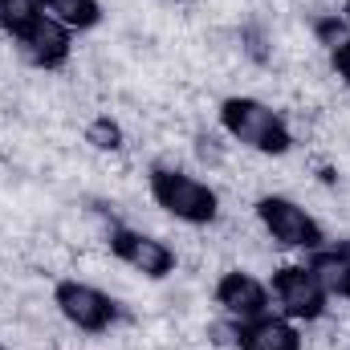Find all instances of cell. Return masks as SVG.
I'll return each mask as SVG.
<instances>
[{
  "label": "cell",
  "mask_w": 350,
  "mask_h": 350,
  "mask_svg": "<svg viewBox=\"0 0 350 350\" xmlns=\"http://www.w3.org/2000/svg\"><path fill=\"white\" fill-rule=\"evenodd\" d=\"M216 114H220L224 135H228L232 143H241L245 151H257V155L277 159V155H289V147H293V131H289L285 114L273 110L261 98L232 94V98L220 102Z\"/></svg>",
  "instance_id": "6da1fadb"
},
{
  "label": "cell",
  "mask_w": 350,
  "mask_h": 350,
  "mask_svg": "<svg viewBox=\"0 0 350 350\" xmlns=\"http://www.w3.org/2000/svg\"><path fill=\"white\" fill-rule=\"evenodd\" d=\"M147 187H151V200L179 224H191V228H208L216 224L220 216V196L212 183H204L200 175L179 172V167H151L147 175Z\"/></svg>",
  "instance_id": "7a4b0ae2"
},
{
  "label": "cell",
  "mask_w": 350,
  "mask_h": 350,
  "mask_svg": "<svg viewBox=\"0 0 350 350\" xmlns=\"http://www.w3.org/2000/svg\"><path fill=\"white\" fill-rule=\"evenodd\" d=\"M257 220H261L265 237L281 249L293 253H314L326 245V228L318 224V216H310L297 200L289 196H261L257 200Z\"/></svg>",
  "instance_id": "3957f363"
},
{
  "label": "cell",
  "mask_w": 350,
  "mask_h": 350,
  "mask_svg": "<svg viewBox=\"0 0 350 350\" xmlns=\"http://www.w3.org/2000/svg\"><path fill=\"white\" fill-rule=\"evenodd\" d=\"M53 306H57V314H62L74 330H82V334H106V330H114L118 318H122L118 301H114L106 289H98V285H90V281H78V277H66V281L53 285Z\"/></svg>",
  "instance_id": "277c9868"
},
{
  "label": "cell",
  "mask_w": 350,
  "mask_h": 350,
  "mask_svg": "<svg viewBox=\"0 0 350 350\" xmlns=\"http://www.w3.org/2000/svg\"><path fill=\"white\" fill-rule=\"evenodd\" d=\"M269 293H273V301L281 306V314L289 322H318L330 310V297L318 285V277L310 273V265H293V261L277 265L273 281H269Z\"/></svg>",
  "instance_id": "5b68a950"
},
{
  "label": "cell",
  "mask_w": 350,
  "mask_h": 350,
  "mask_svg": "<svg viewBox=\"0 0 350 350\" xmlns=\"http://www.w3.org/2000/svg\"><path fill=\"white\" fill-rule=\"evenodd\" d=\"M106 245H110V257L114 261H122L126 269L143 273L147 281L172 277L175 265H179V257H175V249L167 241H159V237H151L143 228H131V224H114L110 237H106Z\"/></svg>",
  "instance_id": "8992f818"
},
{
  "label": "cell",
  "mask_w": 350,
  "mask_h": 350,
  "mask_svg": "<svg viewBox=\"0 0 350 350\" xmlns=\"http://www.w3.org/2000/svg\"><path fill=\"white\" fill-rule=\"evenodd\" d=\"M212 301L232 318V322H253L273 310V293H269V281H261L257 273L249 269H224L216 277V289H212Z\"/></svg>",
  "instance_id": "52a82bcc"
},
{
  "label": "cell",
  "mask_w": 350,
  "mask_h": 350,
  "mask_svg": "<svg viewBox=\"0 0 350 350\" xmlns=\"http://www.w3.org/2000/svg\"><path fill=\"white\" fill-rule=\"evenodd\" d=\"M12 41H16V49H21L37 70H62V66L70 62V53H74V33L62 29L57 21H49L45 12H41L21 37H12Z\"/></svg>",
  "instance_id": "ba28073f"
},
{
  "label": "cell",
  "mask_w": 350,
  "mask_h": 350,
  "mask_svg": "<svg viewBox=\"0 0 350 350\" xmlns=\"http://www.w3.org/2000/svg\"><path fill=\"white\" fill-rule=\"evenodd\" d=\"M232 338L241 350H306L297 322H289L285 314H261L253 322H232Z\"/></svg>",
  "instance_id": "9c48e42d"
},
{
  "label": "cell",
  "mask_w": 350,
  "mask_h": 350,
  "mask_svg": "<svg viewBox=\"0 0 350 350\" xmlns=\"http://www.w3.org/2000/svg\"><path fill=\"white\" fill-rule=\"evenodd\" d=\"M310 273L318 277V285L326 289V297H342V301H350V257L334 245H322V249H314L310 253Z\"/></svg>",
  "instance_id": "30bf717a"
},
{
  "label": "cell",
  "mask_w": 350,
  "mask_h": 350,
  "mask_svg": "<svg viewBox=\"0 0 350 350\" xmlns=\"http://www.w3.org/2000/svg\"><path fill=\"white\" fill-rule=\"evenodd\" d=\"M49 21H57L70 33H90L102 25V4L98 0H37Z\"/></svg>",
  "instance_id": "8fae6325"
},
{
  "label": "cell",
  "mask_w": 350,
  "mask_h": 350,
  "mask_svg": "<svg viewBox=\"0 0 350 350\" xmlns=\"http://www.w3.org/2000/svg\"><path fill=\"white\" fill-rule=\"evenodd\" d=\"M37 16H41V4L37 0H0V29L8 37H21Z\"/></svg>",
  "instance_id": "7c38bea8"
},
{
  "label": "cell",
  "mask_w": 350,
  "mask_h": 350,
  "mask_svg": "<svg viewBox=\"0 0 350 350\" xmlns=\"http://www.w3.org/2000/svg\"><path fill=\"white\" fill-rule=\"evenodd\" d=\"M86 143L94 147V151H122L126 135H122L118 118H110V114H98V118L86 126Z\"/></svg>",
  "instance_id": "4fadbf2b"
},
{
  "label": "cell",
  "mask_w": 350,
  "mask_h": 350,
  "mask_svg": "<svg viewBox=\"0 0 350 350\" xmlns=\"http://www.w3.org/2000/svg\"><path fill=\"white\" fill-rule=\"evenodd\" d=\"M314 33H318V41H322V45H330V49H334V45H338V41H347V21H342V16H338V12H330V16H318V21H314Z\"/></svg>",
  "instance_id": "5bb4252c"
},
{
  "label": "cell",
  "mask_w": 350,
  "mask_h": 350,
  "mask_svg": "<svg viewBox=\"0 0 350 350\" xmlns=\"http://www.w3.org/2000/svg\"><path fill=\"white\" fill-rule=\"evenodd\" d=\"M330 70L342 78V86H350V37H347V41H338V45L330 49Z\"/></svg>",
  "instance_id": "9a60e30c"
},
{
  "label": "cell",
  "mask_w": 350,
  "mask_h": 350,
  "mask_svg": "<svg viewBox=\"0 0 350 350\" xmlns=\"http://www.w3.org/2000/svg\"><path fill=\"white\" fill-rule=\"evenodd\" d=\"M338 249H342V253L350 257V237H347V241H338Z\"/></svg>",
  "instance_id": "2e32d148"
},
{
  "label": "cell",
  "mask_w": 350,
  "mask_h": 350,
  "mask_svg": "<svg viewBox=\"0 0 350 350\" xmlns=\"http://www.w3.org/2000/svg\"><path fill=\"white\" fill-rule=\"evenodd\" d=\"M342 21H347V29H350V0H347V8H342Z\"/></svg>",
  "instance_id": "e0dca14e"
}]
</instances>
